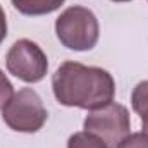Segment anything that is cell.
<instances>
[{"label": "cell", "instance_id": "2", "mask_svg": "<svg viewBox=\"0 0 148 148\" xmlns=\"http://www.w3.org/2000/svg\"><path fill=\"white\" fill-rule=\"evenodd\" d=\"M55 33L59 41L69 50H91L100 36L98 19L90 9L73 5L57 17Z\"/></svg>", "mask_w": 148, "mask_h": 148}, {"label": "cell", "instance_id": "1", "mask_svg": "<svg viewBox=\"0 0 148 148\" xmlns=\"http://www.w3.org/2000/svg\"><path fill=\"white\" fill-rule=\"evenodd\" d=\"M57 102L66 107L93 110L110 103L115 95V83L109 71L79 62H64L52 77Z\"/></svg>", "mask_w": 148, "mask_h": 148}, {"label": "cell", "instance_id": "11", "mask_svg": "<svg viewBox=\"0 0 148 148\" xmlns=\"http://www.w3.org/2000/svg\"><path fill=\"white\" fill-rule=\"evenodd\" d=\"M7 36V19H5V12L0 5V43Z\"/></svg>", "mask_w": 148, "mask_h": 148}, {"label": "cell", "instance_id": "9", "mask_svg": "<svg viewBox=\"0 0 148 148\" xmlns=\"http://www.w3.org/2000/svg\"><path fill=\"white\" fill-rule=\"evenodd\" d=\"M117 148H148V133H133L127 134Z\"/></svg>", "mask_w": 148, "mask_h": 148}, {"label": "cell", "instance_id": "5", "mask_svg": "<svg viewBox=\"0 0 148 148\" xmlns=\"http://www.w3.org/2000/svg\"><path fill=\"white\" fill-rule=\"evenodd\" d=\"M5 64L9 73L24 83H38L48 71V59L45 52L31 40H17L7 52Z\"/></svg>", "mask_w": 148, "mask_h": 148}, {"label": "cell", "instance_id": "4", "mask_svg": "<svg viewBox=\"0 0 148 148\" xmlns=\"http://www.w3.org/2000/svg\"><path fill=\"white\" fill-rule=\"evenodd\" d=\"M129 112L124 105L115 102L90 110L84 119V131L100 138L109 148H117V145L129 134Z\"/></svg>", "mask_w": 148, "mask_h": 148}, {"label": "cell", "instance_id": "12", "mask_svg": "<svg viewBox=\"0 0 148 148\" xmlns=\"http://www.w3.org/2000/svg\"><path fill=\"white\" fill-rule=\"evenodd\" d=\"M112 2H131V0H112Z\"/></svg>", "mask_w": 148, "mask_h": 148}, {"label": "cell", "instance_id": "7", "mask_svg": "<svg viewBox=\"0 0 148 148\" xmlns=\"http://www.w3.org/2000/svg\"><path fill=\"white\" fill-rule=\"evenodd\" d=\"M131 103H133L134 112L141 119L143 133H148V79L134 86L133 95H131Z\"/></svg>", "mask_w": 148, "mask_h": 148}, {"label": "cell", "instance_id": "8", "mask_svg": "<svg viewBox=\"0 0 148 148\" xmlns=\"http://www.w3.org/2000/svg\"><path fill=\"white\" fill-rule=\"evenodd\" d=\"M67 148H109L100 138H97L91 133L81 131L74 133L67 141Z\"/></svg>", "mask_w": 148, "mask_h": 148}, {"label": "cell", "instance_id": "3", "mask_svg": "<svg viewBox=\"0 0 148 148\" xmlns=\"http://www.w3.org/2000/svg\"><path fill=\"white\" fill-rule=\"evenodd\" d=\"M48 112L35 90L23 88L12 95L7 105L2 109L3 122L19 133H36L47 122Z\"/></svg>", "mask_w": 148, "mask_h": 148}, {"label": "cell", "instance_id": "6", "mask_svg": "<svg viewBox=\"0 0 148 148\" xmlns=\"http://www.w3.org/2000/svg\"><path fill=\"white\" fill-rule=\"evenodd\" d=\"M64 2L66 0H12V5L24 16H43L55 12Z\"/></svg>", "mask_w": 148, "mask_h": 148}, {"label": "cell", "instance_id": "10", "mask_svg": "<svg viewBox=\"0 0 148 148\" xmlns=\"http://www.w3.org/2000/svg\"><path fill=\"white\" fill-rule=\"evenodd\" d=\"M14 95V86L12 83L7 79V76L0 71V109H3L7 105V102L12 98Z\"/></svg>", "mask_w": 148, "mask_h": 148}]
</instances>
